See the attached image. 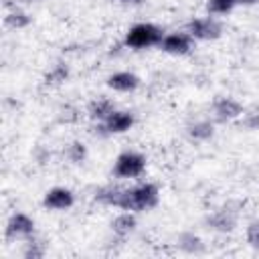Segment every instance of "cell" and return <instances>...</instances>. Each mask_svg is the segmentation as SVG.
Instances as JSON below:
<instances>
[{"label":"cell","instance_id":"17","mask_svg":"<svg viewBox=\"0 0 259 259\" xmlns=\"http://www.w3.org/2000/svg\"><path fill=\"white\" fill-rule=\"evenodd\" d=\"M67 77H69V69H67V65L59 63V65H55V67L45 75V83H47V85H61Z\"/></svg>","mask_w":259,"mask_h":259},{"label":"cell","instance_id":"8","mask_svg":"<svg viewBox=\"0 0 259 259\" xmlns=\"http://www.w3.org/2000/svg\"><path fill=\"white\" fill-rule=\"evenodd\" d=\"M192 40L194 38L188 32H170V34H164L160 49L168 55H188L192 49Z\"/></svg>","mask_w":259,"mask_h":259},{"label":"cell","instance_id":"21","mask_svg":"<svg viewBox=\"0 0 259 259\" xmlns=\"http://www.w3.org/2000/svg\"><path fill=\"white\" fill-rule=\"evenodd\" d=\"M42 255H45V249L38 243H34V241L26 243V249H24V257L26 259H40Z\"/></svg>","mask_w":259,"mask_h":259},{"label":"cell","instance_id":"14","mask_svg":"<svg viewBox=\"0 0 259 259\" xmlns=\"http://www.w3.org/2000/svg\"><path fill=\"white\" fill-rule=\"evenodd\" d=\"M186 134H188L192 140H196V142H204V140L212 138L214 125H212L210 121H206V119H196V121H192V123L186 127Z\"/></svg>","mask_w":259,"mask_h":259},{"label":"cell","instance_id":"5","mask_svg":"<svg viewBox=\"0 0 259 259\" xmlns=\"http://www.w3.org/2000/svg\"><path fill=\"white\" fill-rule=\"evenodd\" d=\"M186 32L194 40H214V38L221 36L223 28H221V24L214 18L206 16V18H192L186 24Z\"/></svg>","mask_w":259,"mask_h":259},{"label":"cell","instance_id":"13","mask_svg":"<svg viewBox=\"0 0 259 259\" xmlns=\"http://www.w3.org/2000/svg\"><path fill=\"white\" fill-rule=\"evenodd\" d=\"M136 214L132 212V210H127V212H121V214H117L113 221H111V231L117 235V237H125V235H130L134 229H136Z\"/></svg>","mask_w":259,"mask_h":259},{"label":"cell","instance_id":"15","mask_svg":"<svg viewBox=\"0 0 259 259\" xmlns=\"http://www.w3.org/2000/svg\"><path fill=\"white\" fill-rule=\"evenodd\" d=\"M4 24H6L8 28H14V30H18V28H26V26L30 24V16H28L24 10L14 8V10H10V12L4 16Z\"/></svg>","mask_w":259,"mask_h":259},{"label":"cell","instance_id":"6","mask_svg":"<svg viewBox=\"0 0 259 259\" xmlns=\"http://www.w3.org/2000/svg\"><path fill=\"white\" fill-rule=\"evenodd\" d=\"M34 235V221L24 212L10 214L6 223V239H28Z\"/></svg>","mask_w":259,"mask_h":259},{"label":"cell","instance_id":"19","mask_svg":"<svg viewBox=\"0 0 259 259\" xmlns=\"http://www.w3.org/2000/svg\"><path fill=\"white\" fill-rule=\"evenodd\" d=\"M237 0H208L206 2V10L210 14H229L235 8Z\"/></svg>","mask_w":259,"mask_h":259},{"label":"cell","instance_id":"16","mask_svg":"<svg viewBox=\"0 0 259 259\" xmlns=\"http://www.w3.org/2000/svg\"><path fill=\"white\" fill-rule=\"evenodd\" d=\"M178 247L188 253H198V251H202V241H200V237H196L192 233H182L178 237Z\"/></svg>","mask_w":259,"mask_h":259},{"label":"cell","instance_id":"7","mask_svg":"<svg viewBox=\"0 0 259 259\" xmlns=\"http://www.w3.org/2000/svg\"><path fill=\"white\" fill-rule=\"evenodd\" d=\"M73 204H75V194L71 188H65V186H55L47 190L42 198V206L49 210H67Z\"/></svg>","mask_w":259,"mask_h":259},{"label":"cell","instance_id":"1","mask_svg":"<svg viewBox=\"0 0 259 259\" xmlns=\"http://www.w3.org/2000/svg\"><path fill=\"white\" fill-rule=\"evenodd\" d=\"M158 200H160L158 186L152 182H142L132 188H121L119 198H117V208L132 210V212H144V210L154 208Z\"/></svg>","mask_w":259,"mask_h":259},{"label":"cell","instance_id":"2","mask_svg":"<svg viewBox=\"0 0 259 259\" xmlns=\"http://www.w3.org/2000/svg\"><path fill=\"white\" fill-rule=\"evenodd\" d=\"M162 38H164V30L152 22H138L125 32V45L130 49L160 47Z\"/></svg>","mask_w":259,"mask_h":259},{"label":"cell","instance_id":"20","mask_svg":"<svg viewBox=\"0 0 259 259\" xmlns=\"http://www.w3.org/2000/svg\"><path fill=\"white\" fill-rule=\"evenodd\" d=\"M247 243L253 249H259V221L249 223V227H247Z\"/></svg>","mask_w":259,"mask_h":259},{"label":"cell","instance_id":"12","mask_svg":"<svg viewBox=\"0 0 259 259\" xmlns=\"http://www.w3.org/2000/svg\"><path fill=\"white\" fill-rule=\"evenodd\" d=\"M115 107H113V103H111V99H107V97H97V99H93L91 103H89V107H87V113H89V117L93 119V121H105L107 119V115L113 111Z\"/></svg>","mask_w":259,"mask_h":259},{"label":"cell","instance_id":"3","mask_svg":"<svg viewBox=\"0 0 259 259\" xmlns=\"http://www.w3.org/2000/svg\"><path fill=\"white\" fill-rule=\"evenodd\" d=\"M146 170V158L140 152H121L115 158L113 174L117 178H138Z\"/></svg>","mask_w":259,"mask_h":259},{"label":"cell","instance_id":"9","mask_svg":"<svg viewBox=\"0 0 259 259\" xmlns=\"http://www.w3.org/2000/svg\"><path fill=\"white\" fill-rule=\"evenodd\" d=\"M241 113H243L241 103L235 101V99H231V97H221V99H217L212 103V117L217 121H223L225 123V121H231V119L239 117Z\"/></svg>","mask_w":259,"mask_h":259},{"label":"cell","instance_id":"22","mask_svg":"<svg viewBox=\"0 0 259 259\" xmlns=\"http://www.w3.org/2000/svg\"><path fill=\"white\" fill-rule=\"evenodd\" d=\"M259 0H237V4H255Z\"/></svg>","mask_w":259,"mask_h":259},{"label":"cell","instance_id":"4","mask_svg":"<svg viewBox=\"0 0 259 259\" xmlns=\"http://www.w3.org/2000/svg\"><path fill=\"white\" fill-rule=\"evenodd\" d=\"M136 117L132 111H125V109H113L105 121H99L95 130H101L103 136H109V134H125L127 130H132Z\"/></svg>","mask_w":259,"mask_h":259},{"label":"cell","instance_id":"23","mask_svg":"<svg viewBox=\"0 0 259 259\" xmlns=\"http://www.w3.org/2000/svg\"><path fill=\"white\" fill-rule=\"evenodd\" d=\"M117 2H142V0H117Z\"/></svg>","mask_w":259,"mask_h":259},{"label":"cell","instance_id":"11","mask_svg":"<svg viewBox=\"0 0 259 259\" xmlns=\"http://www.w3.org/2000/svg\"><path fill=\"white\" fill-rule=\"evenodd\" d=\"M206 223H208L210 229H214V231L229 233V231H233L235 225H237V214H235L233 210H229V208H221V210H214V212L208 217Z\"/></svg>","mask_w":259,"mask_h":259},{"label":"cell","instance_id":"18","mask_svg":"<svg viewBox=\"0 0 259 259\" xmlns=\"http://www.w3.org/2000/svg\"><path fill=\"white\" fill-rule=\"evenodd\" d=\"M67 158H69V162H73V164L85 162V158H87V146H85L83 142H73V144L67 148Z\"/></svg>","mask_w":259,"mask_h":259},{"label":"cell","instance_id":"10","mask_svg":"<svg viewBox=\"0 0 259 259\" xmlns=\"http://www.w3.org/2000/svg\"><path fill=\"white\" fill-rule=\"evenodd\" d=\"M138 85H140L138 75H134L130 71H117V73L107 77V87L113 89V91H119V93H130Z\"/></svg>","mask_w":259,"mask_h":259}]
</instances>
